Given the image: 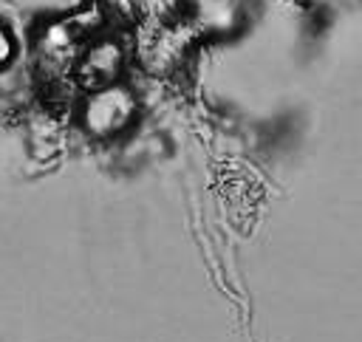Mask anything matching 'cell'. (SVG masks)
<instances>
[{"label":"cell","instance_id":"6da1fadb","mask_svg":"<svg viewBox=\"0 0 362 342\" xmlns=\"http://www.w3.org/2000/svg\"><path fill=\"white\" fill-rule=\"evenodd\" d=\"M133 113V99L124 88H102L85 107V124L90 133L107 136L119 130Z\"/></svg>","mask_w":362,"mask_h":342},{"label":"cell","instance_id":"7a4b0ae2","mask_svg":"<svg viewBox=\"0 0 362 342\" xmlns=\"http://www.w3.org/2000/svg\"><path fill=\"white\" fill-rule=\"evenodd\" d=\"M8 57H11V37H8V31L0 25V65H3Z\"/></svg>","mask_w":362,"mask_h":342}]
</instances>
